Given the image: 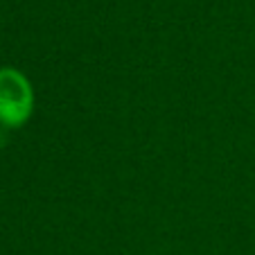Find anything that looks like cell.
<instances>
[{"label":"cell","mask_w":255,"mask_h":255,"mask_svg":"<svg viewBox=\"0 0 255 255\" xmlns=\"http://www.w3.org/2000/svg\"><path fill=\"white\" fill-rule=\"evenodd\" d=\"M32 113V88L16 70H0V125L20 127Z\"/></svg>","instance_id":"1"}]
</instances>
